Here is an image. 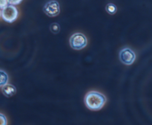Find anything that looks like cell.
I'll return each instance as SVG.
<instances>
[{
    "mask_svg": "<svg viewBox=\"0 0 152 125\" xmlns=\"http://www.w3.org/2000/svg\"><path fill=\"white\" fill-rule=\"evenodd\" d=\"M106 103V98L99 92L91 91L89 92L85 98V104L91 110L97 111L101 110Z\"/></svg>",
    "mask_w": 152,
    "mask_h": 125,
    "instance_id": "6da1fadb",
    "label": "cell"
},
{
    "mask_svg": "<svg viewBox=\"0 0 152 125\" xmlns=\"http://www.w3.org/2000/svg\"><path fill=\"white\" fill-rule=\"evenodd\" d=\"M70 46L74 50H81L86 47L88 40L86 36L82 33H75L69 40Z\"/></svg>",
    "mask_w": 152,
    "mask_h": 125,
    "instance_id": "7a4b0ae2",
    "label": "cell"
},
{
    "mask_svg": "<svg viewBox=\"0 0 152 125\" xmlns=\"http://www.w3.org/2000/svg\"><path fill=\"white\" fill-rule=\"evenodd\" d=\"M18 14H19L18 10L15 7V5L8 4L7 7L1 10V16L5 22H8V23H12L16 20Z\"/></svg>",
    "mask_w": 152,
    "mask_h": 125,
    "instance_id": "3957f363",
    "label": "cell"
},
{
    "mask_svg": "<svg viewBox=\"0 0 152 125\" xmlns=\"http://www.w3.org/2000/svg\"><path fill=\"white\" fill-rule=\"evenodd\" d=\"M43 11L50 17H54L58 16L60 13V5L56 0H50L45 4L43 7Z\"/></svg>",
    "mask_w": 152,
    "mask_h": 125,
    "instance_id": "277c9868",
    "label": "cell"
},
{
    "mask_svg": "<svg viewBox=\"0 0 152 125\" xmlns=\"http://www.w3.org/2000/svg\"><path fill=\"white\" fill-rule=\"evenodd\" d=\"M120 60L125 65H132L136 59V54L130 48H124L120 51Z\"/></svg>",
    "mask_w": 152,
    "mask_h": 125,
    "instance_id": "5b68a950",
    "label": "cell"
},
{
    "mask_svg": "<svg viewBox=\"0 0 152 125\" xmlns=\"http://www.w3.org/2000/svg\"><path fill=\"white\" fill-rule=\"evenodd\" d=\"M1 92L4 96L7 98H10L16 93V88L13 85L7 83L1 86Z\"/></svg>",
    "mask_w": 152,
    "mask_h": 125,
    "instance_id": "8992f818",
    "label": "cell"
},
{
    "mask_svg": "<svg viewBox=\"0 0 152 125\" xmlns=\"http://www.w3.org/2000/svg\"><path fill=\"white\" fill-rule=\"evenodd\" d=\"M8 75L7 73L3 70L0 69V87L8 83Z\"/></svg>",
    "mask_w": 152,
    "mask_h": 125,
    "instance_id": "52a82bcc",
    "label": "cell"
},
{
    "mask_svg": "<svg viewBox=\"0 0 152 125\" xmlns=\"http://www.w3.org/2000/svg\"><path fill=\"white\" fill-rule=\"evenodd\" d=\"M105 10H106L109 14L113 15L117 12V6L114 4H113V3H108V4L105 6Z\"/></svg>",
    "mask_w": 152,
    "mask_h": 125,
    "instance_id": "ba28073f",
    "label": "cell"
},
{
    "mask_svg": "<svg viewBox=\"0 0 152 125\" xmlns=\"http://www.w3.org/2000/svg\"><path fill=\"white\" fill-rule=\"evenodd\" d=\"M50 30L53 34H58L60 31V25L56 22L52 23L50 26Z\"/></svg>",
    "mask_w": 152,
    "mask_h": 125,
    "instance_id": "9c48e42d",
    "label": "cell"
},
{
    "mask_svg": "<svg viewBox=\"0 0 152 125\" xmlns=\"http://www.w3.org/2000/svg\"><path fill=\"white\" fill-rule=\"evenodd\" d=\"M7 124V118L4 115L0 113V125H6Z\"/></svg>",
    "mask_w": 152,
    "mask_h": 125,
    "instance_id": "30bf717a",
    "label": "cell"
},
{
    "mask_svg": "<svg viewBox=\"0 0 152 125\" xmlns=\"http://www.w3.org/2000/svg\"><path fill=\"white\" fill-rule=\"evenodd\" d=\"M8 4H9L7 0H0V9H1V10H2L3 8L7 7Z\"/></svg>",
    "mask_w": 152,
    "mask_h": 125,
    "instance_id": "8fae6325",
    "label": "cell"
},
{
    "mask_svg": "<svg viewBox=\"0 0 152 125\" xmlns=\"http://www.w3.org/2000/svg\"><path fill=\"white\" fill-rule=\"evenodd\" d=\"M9 4H12V5H16V4H20L22 1V0H7Z\"/></svg>",
    "mask_w": 152,
    "mask_h": 125,
    "instance_id": "7c38bea8",
    "label": "cell"
},
{
    "mask_svg": "<svg viewBox=\"0 0 152 125\" xmlns=\"http://www.w3.org/2000/svg\"><path fill=\"white\" fill-rule=\"evenodd\" d=\"M1 10L0 9V16H1Z\"/></svg>",
    "mask_w": 152,
    "mask_h": 125,
    "instance_id": "4fadbf2b",
    "label": "cell"
}]
</instances>
